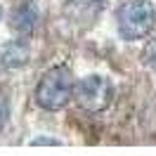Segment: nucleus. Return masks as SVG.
<instances>
[{
	"label": "nucleus",
	"mask_w": 156,
	"mask_h": 156,
	"mask_svg": "<svg viewBox=\"0 0 156 156\" xmlns=\"http://www.w3.org/2000/svg\"><path fill=\"white\" fill-rule=\"evenodd\" d=\"M76 92L73 85V76L69 66H52L40 76L38 85H36V102L40 109L45 111H59L71 102Z\"/></svg>",
	"instance_id": "obj_1"
},
{
	"label": "nucleus",
	"mask_w": 156,
	"mask_h": 156,
	"mask_svg": "<svg viewBox=\"0 0 156 156\" xmlns=\"http://www.w3.org/2000/svg\"><path fill=\"white\" fill-rule=\"evenodd\" d=\"M118 33L126 40H142L156 24V7L151 0H130L116 12Z\"/></svg>",
	"instance_id": "obj_2"
},
{
	"label": "nucleus",
	"mask_w": 156,
	"mask_h": 156,
	"mask_svg": "<svg viewBox=\"0 0 156 156\" xmlns=\"http://www.w3.org/2000/svg\"><path fill=\"white\" fill-rule=\"evenodd\" d=\"M114 83L109 80L107 76H85L83 80L76 83V92H73V99L78 102V107L83 111H90V114H102L111 107L114 102Z\"/></svg>",
	"instance_id": "obj_3"
},
{
	"label": "nucleus",
	"mask_w": 156,
	"mask_h": 156,
	"mask_svg": "<svg viewBox=\"0 0 156 156\" xmlns=\"http://www.w3.org/2000/svg\"><path fill=\"white\" fill-rule=\"evenodd\" d=\"M102 7H104V0H66L64 14L80 26H90L99 17Z\"/></svg>",
	"instance_id": "obj_4"
},
{
	"label": "nucleus",
	"mask_w": 156,
	"mask_h": 156,
	"mask_svg": "<svg viewBox=\"0 0 156 156\" xmlns=\"http://www.w3.org/2000/svg\"><path fill=\"white\" fill-rule=\"evenodd\" d=\"M38 19H40V12H38V5L33 2V0H24L19 2L10 14V26L17 33L21 36H29L33 33V29L38 26Z\"/></svg>",
	"instance_id": "obj_5"
},
{
	"label": "nucleus",
	"mask_w": 156,
	"mask_h": 156,
	"mask_svg": "<svg viewBox=\"0 0 156 156\" xmlns=\"http://www.w3.org/2000/svg\"><path fill=\"white\" fill-rule=\"evenodd\" d=\"M31 57V48L24 40H12L0 50V64L5 69H21Z\"/></svg>",
	"instance_id": "obj_6"
},
{
	"label": "nucleus",
	"mask_w": 156,
	"mask_h": 156,
	"mask_svg": "<svg viewBox=\"0 0 156 156\" xmlns=\"http://www.w3.org/2000/svg\"><path fill=\"white\" fill-rule=\"evenodd\" d=\"M142 59H144L149 66L156 71V38L154 40H149V45L144 48V55H142Z\"/></svg>",
	"instance_id": "obj_7"
},
{
	"label": "nucleus",
	"mask_w": 156,
	"mask_h": 156,
	"mask_svg": "<svg viewBox=\"0 0 156 156\" xmlns=\"http://www.w3.org/2000/svg\"><path fill=\"white\" fill-rule=\"evenodd\" d=\"M7 121H10V102H7V97L0 95V130L7 126Z\"/></svg>",
	"instance_id": "obj_8"
},
{
	"label": "nucleus",
	"mask_w": 156,
	"mask_h": 156,
	"mask_svg": "<svg viewBox=\"0 0 156 156\" xmlns=\"http://www.w3.org/2000/svg\"><path fill=\"white\" fill-rule=\"evenodd\" d=\"M31 144L38 147V144H52V147H59L62 142L59 140H55V137H36V140H31Z\"/></svg>",
	"instance_id": "obj_9"
}]
</instances>
